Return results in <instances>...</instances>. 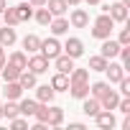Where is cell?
Here are the masks:
<instances>
[{
    "mask_svg": "<svg viewBox=\"0 0 130 130\" xmlns=\"http://www.w3.org/2000/svg\"><path fill=\"white\" fill-rule=\"evenodd\" d=\"M112 31H115V21H112L107 13H102V15H97V18H94V23H92V31H89V33H92V38H100V41H102V38H110V36H112Z\"/></svg>",
    "mask_w": 130,
    "mask_h": 130,
    "instance_id": "1",
    "label": "cell"
},
{
    "mask_svg": "<svg viewBox=\"0 0 130 130\" xmlns=\"http://www.w3.org/2000/svg\"><path fill=\"white\" fill-rule=\"evenodd\" d=\"M102 13H107L115 23H125L127 21V5L125 3H105L102 5Z\"/></svg>",
    "mask_w": 130,
    "mask_h": 130,
    "instance_id": "2",
    "label": "cell"
},
{
    "mask_svg": "<svg viewBox=\"0 0 130 130\" xmlns=\"http://www.w3.org/2000/svg\"><path fill=\"white\" fill-rule=\"evenodd\" d=\"M38 54H43L48 61H54L59 54H61V43H59V38L56 36H51V38H41V48H38Z\"/></svg>",
    "mask_w": 130,
    "mask_h": 130,
    "instance_id": "3",
    "label": "cell"
},
{
    "mask_svg": "<svg viewBox=\"0 0 130 130\" xmlns=\"http://www.w3.org/2000/svg\"><path fill=\"white\" fill-rule=\"evenodd\" d=\"M26 69H28V72H33L36 77H38V74H46V72H48V59H46L43 54H38V51H36V54H31V56H28V67H26Z\"/></svg>",
    "mask_w": 130,
    "mask_h": 130,
    "instance_id": "4",
    "label": "cell"
},
{
    "mask_svg": "<svg viewBox=\"0 0 130 130\" xmlns=\"http://www.w3.org/2000/svg\"><path fill=\"white\" fill-rule=\"evenodd\" d=\"M61 54H67V56H72V59L84 56V43H82V38H77V36L67 38V43L61 46Z\"/></svg>",
    "mask_w": 130,
    "mask_h": 130,
    "instance_id": "5",
    "label": "cell"
},
{
    "mask_svg": "<svg viewBox=\"0 0 130 130\" xmlns=\"http://www.w3.org/2000/svg\"><path fill=\"white\" fill-rule=\"evenodd\" d=\"M69 26L72 28H87L89 26V13L84 8H77L74 5V10L69 13Z\"/></svg>",
    "mask_w": 130,
    "mask_h": 130,
    "instance_id": "6",
    "label": "cell"
},
{
    "mask_svg": "<svg viewBox=\"0 0 130 130\" xmlns=\"http://www.w3.org/2000/svg\"><path fill=\"white\" fill-rule=\"evenodd\" d=\"M94 122H97V127H100V130H112V127L117 125V120H115L112 110H100V112L94 115Z\"/></svg>",
    "mask_w": 130,
    "mask_h": 130,
    "instance_id": "7",
    "label": "cell"
},
{
    "mask_svg": "<svg viewBox=\"0 0 130 130\" xmlns=\"http://www.w3.org/2000/svg\"><path fill=\"white\" fill-rule=\"evenodd\" d=\"M105 74H107L110 84H117V82L125 77V67H122V64H115V61L110 59V61H107V69H105Z\"/></svg>",
    "mask_w": 130,
    "mask_h": 130,
    "instance_id": "8",
    "label": "cell"
},
{
    "mask_svg": "<svg viewBox=\"0 0 130 130\" xmlns=\"http://www.w3.org/2000/svg\"><path fill=\"white\" fill-rule=\"evenodd\" d=\"M48 28H51V36H64V33H69V21L64 15H54Z\"/></svg>",
    "mask_w": 130,
    "mask_h": 130,
    "instance_id": "9",
    "label": "cell"
},
{
    "mask_svg": "<svg viewBox=\"0 0 130 130\" xmlns=\"http://www.w3.org/2000/svg\"><path fill=\"white\" fill-rule=\"evenodd\" d=\"M100 54L110 61V59H115L117 54H120V43L117 41H112V38H102V46H100Z\"/></svg>",
    "mask_w": 130,
    "mask_h": 130,
    "instance_id": "10",
    "label": "cell"
},
{
    "mask_svg": "<svg viewBox=\"0 0 130 130\" xmlns=\"http://www.w3.org/2000/svg\"><path fill=\"white\" fill-rule=\"evenodd\" d=\"M54 69H56V72H61V74H69V72L74 69V59H72V56H67V54H59V56L54 59Z\"/></svg>",
    "mask_w": 130,
    "mask_h": 130,
    "instance_id": "11",
    "label": "cell"
},
{
    "mask_svg": "<svg viewBox=\"0 0 130 130\" xmlns=\"http://www.w3.org/2000/svg\"><path fill=\"white\" fill-rule=\"evenodd\" d=\"M33 89H36V102H43V105L54 102V94H56V92H54V87H51V84H41V87L36 84Z\"/></svg>",
    "mask_w": 130,
    "mask_h": 130,
    "instance_id": "12",
    "label": "cell"
},
{
    "mask_svg": "<svg viewBox=\"0 0 130 130\" xmlns=\"http://www.w3.org/2000/svg\"><path fill=\"white\" fill-rule=\"evenodd\" d=\"M100 110H102V105H100V100H97V97H89V94H87V97L82 100V112H84L87 117H94Z\"/></svg>",
    "mask_w": 130,
    "mask_h": 130,
    "instance_id": "13",
    "label": "cell"
},
{
    "mask_svg": "<svg viewBox=\"0 0 130 130\" xmlns=\"http://www.w3.org/2000/svg\"><path fill=\"white\" fill-rule=\"evenodd\" d=\"M18 41V33L13 26H0V46H13Z\"/></svg>",
    "mask_w": 130,
    "mask_h": 130,
    "instance_id": "14",
    "label": "cell"
},
{
    "mask_svg": "<svg viewBox=\"0 0 130 130\" xmlns=\"http://www.w3.org/2000/svg\"><path fill=\"white\" fill-rule=\"evenodd\" d=\"M48 84L54 87V92H67V89H69V74L56 72V74L51 77V82H48Z\"/></svg>",
    "mask_w": 130,
    "mask_h": 130,
    "instance_id": "15",
    "label": "cell"
},
{
    "mask_svg": "<svg viewBox=\"0 0 130 130\" xmlns=\"http://www.w3.org/2000/svg\"><path fill=\"white\" fill-rule=\"evenodd\" d=\"M61 122H64V110H61V107H56V105H48V120H46V125L59 127Z\"/></svg>",
    "mask_w": 130,
    "mask_h": 130,
    "instance_id": "16",
    "label": "cell"
},
{
    "mask_svg": "<svg viewBox=\"0 0 130 130\" xmlns=\"http://www.w3.org/2000/svg\"><path fill=\"white\" fill-rule=\"evenodd\" d=\"M8 64H13L15 69L23 72V69L28 67V54H26V51H13V54L8 56Z\"/></svg>",
    "mask_w": 130,
    "mask_h": 130,
    "instance_id": "17",
    "label": "cell"
},
{
    "mask_svg": "<svg viewBox=\"0 0 130 130\" xmlns=\"http://www.w3.org/2000/svg\"><path fill=\"white\" fill-rule=\"evenodd\" d=\"M3 94H5V100H21V94H23V87L18 84V79H15V82H5V89H3Z\"/></svg>",
    "mask_w": 130,
    "mask_h": 130,
    "instance_id": "18",
    "label": "cell"
},
{
    "mask_svg": "<svg viewBox=\"0 0 130 130\" xmlns=\"http://www.w3.org/2000/svg\"><path fill=\"white\" fill-rule=\"evenodd\" d=\"M15 8V13H18V21L21 23H26V21H31L33 18V5L31 3H18V5H13Z\"/></svg>",
    "mask_w": 130,
    "mask_h": 130,
    "instance_id": "19",
    "label": "cell"
},
{
    "mask_svg": "<svg viewBox=\"0 0 130 130\" xmlns=\"http://www.w3.org/2000/svg\"><path fill=\"white\" fill-rule=\"evenodd\" d=\"M18 84L23 87V89H33L38 82H36V74L33 72H28V69H23L21 74H18Z\"/></svg>",
    "mask_w": 130,
    "mask_h": 130,
    "instance_id": "20",
    "label": "cell"
},
{
    "mask_svg": "<svg viewBox=\"0 0 130 130\" xmlns=\"http://www.w3.org/2000/svg\"><path fill=\"white\" fill-rule=\"evenodd\" d=\"M117 102H120V92H115V89H110V92L100 100L102 110H115V107H117Z\"/></svg>",
    "mask_w": 130,
    "mask_h": 130,
    "instance_id": "21",
    "label": "cell"
},
{
    "mask_svg": "<svg viewBox=\"0 0 130 130\" xmlns=\"http://www.w3.org/2000/svg\"><path fill=\"white\" fill-rule=\"evenodd\" d=\"M23 48H26V54H36V51L41 48V38H38L36 33H28V36L23 38Z\"/></svg>",
    "mask_w": 130,
    "mask_h": 130,
    "instance_id": "22",
    "label": "cell"
},
{
    "mask_svg": "<svg viewBox=\"0 0 130 130\" xmlns=\"http://www.w3.org/2000/svg\"><path fill=\"white\" fill-rule=\"evenodd\" d=\"M46 8L51 10V15H64L67 13V0H46Z\"/></svg>",
    "mask_w": 130,
    "mask_h": 130,
    "instance_id": "23",
    "label": "cell"
},
{
    "mask_svg": "<svg viewBox=\"0 0 130 130\" xmlns=\"http://www.w3.org/2000/svg\"><path fill=\"white\" fill-rule=\"evenodd\" d=\"M33 18L38 21V26H48L54 15H51V10H48L46 5H41V8H36V10H33Z\"/></svg>",
    "mask_w": 130,
    "mask_h": 130,
    "instance_id": "24",
    "label": "cell"
},
{
    "mask_svg": "<svg viewBox=\"0 0 130 130\" xmlns=\"http://www.w3.org/2000/svg\"><path fill=\"white\" fill-rule=\"evenodd\" d=\"M74 100H84L87 94H89V82L87 84H69V89H67Z\"/></svg>",
    "mask_w": 130,
    "mask_h": 130,
    "instance_id": "25",
    "label": "cell"
},
{
    "mask_svg": "<svg viewBox=\"0 0 130 130\" xmlns=\"http://www.w3.org/2000/svg\"><path fill=\"white\" fill-rule=\"evenodd\" d=\"M89 72H105L107 69V59L102 56V54H97V56H89V67H87Z\"/></svg>",
    "mask_w": 130,
    "mask_h": 130,
    "instance_id": "26",
    "label": "cell"
},
{
    "mask_svg": "<svg viewBox=\"0 0 130 130\" xmlns=\"http://www.w3.org/2000/svg\"><path fill=\"white\" fill-rule=\"evenodd\" d=\"M107 92H110V82H94V84L89 87V94L97 97V100H102Z\"/></svg>",
    "mask_w": 130,
    "mask_h": 130,
    "instance_id": "27",
    "label": "cell"
},
{
    "mask_svg": "<svg viewBox=\"0 0 130 130\" xmlns=\"http://www.w3.org/2000/svg\"><path fill=\"white\" fill-rule=\"evenodd\" d=\"M18 74H21V69H15L13 64H8V61H5V67L0 69V77H3L5 82H15V79H18Z\"/></svg>",
    "mask_w": 130,
    "mask_h": 130,
    "instance_id": "28",
    "label": "cell"
},
{
    "mask_svg": "<svg viewBox=\"0 0 130 130\" xmlns=\"http://www.w3.org/2000/svg\"><path fill=\"white\" fill-rule=\"evenodd\" d=\"M36 107H38V102H36V100H21V105H18L21 115H26V117H33Z\"/></svg>",
    "mask_w": 130,
    "mask_h": 130,
    "instance_id": "29",
    "label": "cell"
},
{
    "mask_svg": "<svg viewBox=\"0 0 130 130\" xmlns=\"http://www.w3.org/2000/svg\"><path fill=\"white\" fill-rule=\"evenodd\" d=\"M0 15H3L5 26H13V28H15V26L21 23V21H18V13H15V8H10V5H8V8L3 10V13H0Z\"/></svg>",
    "mask_w": 130,
    "mask_h": 130,
    "instance_id": "30",
    "label": "cell"
},
{
    "mask_svg": "<svg viewBox=\"0 0 130 130\" xmlns=\"http://www.w3.org/2000/svg\"><path fill=\"white\" fill-rule=\"evenodd\" d=\"M15 115H21V110H18V105H15V100H8L5 105H3V117H15Z\"/></svg>",
    "mask_w": 130,
    "mask_h": 130,
    "instance_id": "31",
    "label": "cell"
},
{
    "mask_svg": "<svg viewBox=\"0 0 130 130\" xmlns=\"http://www.w3.org/2000/svg\"><path fill=\"white\" fill-rule=\"evenodd\" d=\"M117 56H120V61H122V67L127 69V67H130V46H120V54H117Z\"/></svg>",
    "mask_w": 130,
    "mask_h": 130,
    "instance_id": "32",
    "label": "cell"
},
{
    "mask_svg": "<svg viewBox=\"0 0 130 130\" xmlns=\"http://www.w3.org/2000/svg\"><path fill=\"white\" fill-rule=\"evenodd\" d=\"M115 110H120L122 115H130V97H120V102H117Z\"/></svg>",
    "mask_w": 130,
    "mask_h": 130,
    "instance_id": "33",
    "label": "cell"
},
{
    "mask_svg": "<svg viewBox=\"0 0 130 130\" xmlns=\"http://www.w3.org/2000/svg\"><path fill=\"white\" fill-rule=\"evenodd\" d=\"M117 84H120V94H122V97H130V79H127V77H122Z\"/></svg>",
    "mask_w": 130,
    "mask_h": 130,
    "instance_id": "34",
    "label": "cell"
},
{
    "mask_svg": "<svg viewBox=\"0 0 130 130\" xmlns=\"http://www.w3.org/2000/svg\"><path fill=\"white\" fill-rule=\"evenodd\" d=\"M10 127H15V130H23V127H28V120H23V117H10Z\"/></svg>",
    "mask_w": 130,
    "mask_h": 130,
    "instance_id": "35",
    "label": "cell"
},
{
    "mask_svg": "<svg viewBox=\"0 0 130 130\" xmlns=\"http://www.w3.org/2000/svg\"><path fill=\"white\" fill-rule=\"evenodd\" d=\"M117 43H120V46H130V31H127V28H122V31H120Z\"/></svg>",
    "mask_w": 130,
    "mask_h": 130,
    "instance_id": "36",
    "label": "cell"
},
{
    "mask_svg": "<svg viewBox=\"0 0 130 130\" xmlns=\"http://www.w3.org/2000/svg\"><path fill=\"white\" fill-rule=\"evenodd\" d=\"M69 130H87L82 122H69Z\"/></svg>",
    "mask_w": 130,
    "mask_h": 130,
    "instance_id": "37",
    "label": "cell"
},
{
    "mask_svg": "<svg viewBox=\"0 0 130 130\" xmlns=\"http://www.w3.org/2000/svg\"><path fill=\"white\" fill-rule=\"evenodd\" d=\"M28 3H31L33 8H41V5H46V0H28Z\"/></svg>",
    "mask_w": 130,
    "mask_h": 130,
    "instance_id": "38",
    "label": "cell"
},
{
    "mask_svg": "<svg viewBox=\"0 0 130 130\" xmlns=\"http://www.w3.org/2000/svg\"><path fill=\"white\" fill-rule=\"evenodd\" d=\"M122 130H130V115H125V120H122Z\"/></svg>",
    "mask_w": 130,
    "mask_h": 130,
    "instance_id": "39",
    "label": "cell"
},
{
    "mask_svg": "<svg viewBox=\"0 0 130 130\" xmlns=\"http://www.w3.org/2000/svg\"><path fill=\"white\" fill-rule=\"evenodd\" d=\"M79 3H84V0H67V5H69V8H74V5H79Z\"/></svg>",
    "mask_w": 130,
    "mask_h": 130,
    "instance_id": "40",
    "label": "cell"
},
{
    "mask_svg": "<svg viewBox=\"0 0 130 130\" xmlns=\"http://www.w3.org/2000/svg\"><path fill=\"white\" fill-rule=\"evenodd\" d=\"M5 8H8V0H0V13H3Z\"/></svg>",
    "mask_w": 130,
    "mask_h": 130,
    "instance_id": "41",
    "label": "cell"
},
{
    "mask_svg": "<svg viewBox=\"0 0 130 130\" xmlns=\"http://www.w3.org/2000/svg\"><path fill=\"white\" fill-rule=\"evenodd\" d=\"M84 3H87V5H100L102 0H84Z\"/></svg>",
    "mask_w": 130,
    "mask_h": 130,
    "instance_id": "42",
    "label": "cell"
},
{
    "mask_svg": "<svg viewBox=\"0 0 130 130\" xmlns=\"http://www.w3.org/2000/svg\"><path fill=\"white\" fill-rule=\"evenodd\" d=\"M3 48H5V46H0V59H5V51H3Z\"/></svg>",
    "mask_w": 130,
    "mask_h": 130,
    "instance_id": "43",
    "label": "cell"
},
{
    "mask_svg": "<svg viewBox=\"0 0 130 130\" xmlns=\"http://www.w3.org/2000/svg\"><path fill=\"white\" fill-rule=\"evenodd\" d=\"M3 67H5V59H0V69H3Z\"/></svg>",
    "mask_w": 130,
    "mask_h": 130,
    "instance_id": "44",
    "label": "cell"
},
{
    "mask_svg": "<svg viewBox=\"0 0 130 130\" xmlns=\"http://www.w3.org/2000/svg\"><path fill=\"white\" fill-rule=\"evenodd\" d=\"M120 3H125V5H130V0H120Z\"/></svg>",
    "mask_w": 130,
    "mask_h": 130,
    "instance_id": "45",
    "label": "cell"
},
{
    "mask_svg": "<svg viewBox=\"0 0 130 130\" xmlns=\"http://www.w3.org/2000/svg\"><path fill=\"white\" fill-rule=\"evenodd\" d=\"M0 117H3V105H0Z\"/></svg>",
    "mask_w": 130,
    "mask_h": 130,
    "instance_id": "46",
    "label": "cell"
},
{
    "mask_svg": "<svg viewBox=\"0 0 130 130\" xmlns=\"http://www.w3.org/2000/svg\"><path fill=\"white\" fill-rule=\"evenodd\" d=\"M0 23H3V21H0Z\"/></svg>",
    "mask_w": 130,
    "mask_h": 130,
    "instance_id": "47",
    "label": "cell"
}]
</instances>
